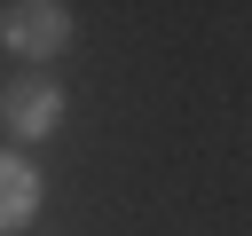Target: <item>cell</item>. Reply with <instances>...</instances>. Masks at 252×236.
I'll return each instance as SVG.
<instances>
[{
    "label": "cell",
    "instance_id": "1",
    "mask_svg": "<svg viewBox=\"0 0 252 236\" xmlns=\"http://www.w3.org/2000/svg\"><path fill=\"white\" fill-rule=\"evenodd\" d=\"M71 31H79V16H71L63 0H16V8L0 16V39H8V55H24V63L63 55V47H71Z\"/></svg>",
    "mask_w": 252,
    "mask_h": 236
},
{
    "label": "cell",
    "instance_id": "2",
    "mask_svg": "<svg viewBox=\"0 0 252 236\" xmlns=\"http://www.w3.org/2000/svg\"><path fill=\"white\" fill-rule=\"evenodd\" d=\"M0 126H8L16 142L55 134V126H63V87H55V79H8V87H0Z\"/></svg>",
    "mask_w": 252,
    "mask_h": 236
},
{
    "label": "cell",
    "instance_id": "3",
    "mask_svg": "<svg viewBox=\"0 0 252 236\" xmlns=\"http://www.w3.org/2000/svg\"><path fill=\"white\" fill-rule=\"evenodd\" d=\"M32 212H39V173H32L24 157H8V149H0V236L32 228Z\"/></svg>",
    "mask_w": 252,
    "mask_h": 236
}]
</instances>
